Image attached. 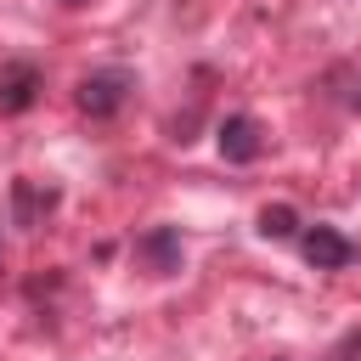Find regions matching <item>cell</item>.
Listing matches in <instances>:
<instances>
[{
  "label": "cell",
  "instance_id": "1",
  "mask_svg": "<svg viewBox=\"0 0 361 361\" xmlns=\"http://www.w3.org/2000/svg\"><path fill=\"white\" fill-rule=\"evenodd\" d=\"M130 90H135V79H130L124 68H102V73H85V79H79L73 102H79V113H90V118H113V113L130 102Z\"/></svg>",
  "mask_w": 361,
  "mask_h": 361
},
{
  "label": "cell",
  "instance_id": "2",
  "mask_svg": "<svg viewBox=\"0 0 361 361\" xmlns=\"http://www.w3.org/2000/svg\"><path fill=\"white\" fill-rule=\"evenodd\" d=\"M135 265L147 276H175L180 271V231L175 226H152L135 237Z\"/></svg>",
  "mask_w": 361,
  "mask_h": 361
},
{
  "label": "cell",
  "instance_id": "3",
  "mask_svg": "<svg viewBox=\"0 0 361 361\" xmlns=\"http://www.w3.org/2000/svg\"><path fill=\"white\" fill-rule=\"evenodd\" d=\"M259 152H265L259 118H254V113H231V118L220 124V158H226V164H254Z\"/></svg>",
  "mask_w": 361,
  "mask_h": 361
},
{
  "label": "cell",
  "instance_id": "4",
  "mask_svg": "<svg viewBox=\"0 0 361 361\" xmlns=\"http://www.w3.org/2000/svg\"><path fill=\"white\" fill-rule=\"evenodd\" d=\"M305 259H310L316 271H338V265L355 259V248H350L344 231H333V226H310V231H305Z\"/></svg>",
  "mask_w": 361,
  "mask_h": 361
},
{
  "label": "cell",
  "instance_id": "5",
  "mask_svg": "<svg viewBox=\"0 0 361 361\" xmlns=\"http://www.w3.org/2000/svg\"><path fill=\"white\" fill-rule=\"evenodd\" d=\"M11 209H17V226H39L56 209V186H39L34 175H23L11 180Z\"/></svg>",
  "mask_w": 361,
  "mask_h": 361
},
{
  "label": "cell",
  "instance_id": "6",
  "mask_svg": "<svg viewBox=\"0 0 361 361\" xmlns=\"http://www.w3.org/2000/svg\"><path fill=\"white\" fill-rule=\"evenodd\" d=\"M34 85H39V73H34L28 62H11V68L0 73V107H6V113H23V107L34 102Z\"/></svg>",
  "mask_w": 361,
  "mask_h": 361
},
{
  "label": "cell",
  "instance_id": "7",
  "mask_svg": "<svg viewBox=\"0 0 361 361\" xmlns=\"http://www.w3.org/2000/svg\"><path fill=\"white\" fill-rule=\"evenodd\" d=\"M293 231H299V214H293L288 203H265V209H259V237H276V243H282V237H293Z\"/></svg>",
  "mask_w": 361,
  "mask_h": 361
},
{
  "label": "cell",
  "instance_id": "8",
  "mask_svg": "<svg viewBox=\"0 0 361 361\" xmlns=\"http://www.w3.org/2000/svg\"><path fill=\"white\" fill-rule=\"evenodd\" d=\"M62 6H85V0H62Z\"/></svg>",
  "mask_w": 361,
  "mask_h": 361
}]
</instances>
